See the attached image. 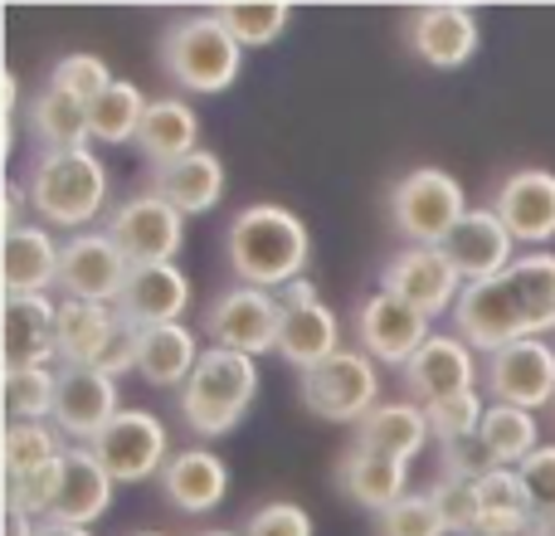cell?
I'll return each mask as SVG.
<instances>
[{"label":"cell","instance_id":"obj_1","mask_svg":"<svg viewBox=\"0 0 555 536\" xmlns=\"http://www.w3.org/2000/svg\"><path fill=\"white\" fill-rule=\"evenodd\" d=\"M453 327L478 356L555 332V254H521L502 278L468 283L453 307Z\"/></svg>","mask_w":555,"mask_h":536},{"label":"cell","instance_id":"obj_2","mask_svg":"<svg viewBox=\"0 0 555 536\" xmlns=\"http://www.w3.org/2000/svg\"><path fill=\"white\" fill-rule=\"evenodd\" d=\"M224 259L244 288L278 293L293 278H302L312 259V234L302 215H293L287 205H244L224 230Z\"/></svg>","mask_w":555,"mask_h":536},{"label":"cell","instance_id":"obj_3","mask_svg":"<svg viewBox=\"0 0 555 536\" xmlns=\"http://www.w3.org/2000/svg\"><path fill=\"white\" fill-rule=\"evenodd\" d=\"M107 166L93 146H78V152H39L35 166L25 171V195L29 210L39 215V225H54V230H74L83 234V225H93L107 205Z\"/></svg>","mask_w":555,"mask_h":536},{"label":"cell","instance_id":"obj_4","mask_svg":"<svg viewBox=\"0 0 555 536\" xmlns=\"http://www.w3.org/2000/svg\"><path fill=\"white\" fill-rule=\"evenodd\" d=\"M254 395H259V361L210 346V352H201L191 381L176 391V410L195 439H224L254 410Z\"/></svg>","mask_w":555,"mask_h":536},{"label":"cell","instance_id":"obj_5","mask_svg":"<svg viewBox=\"0 0 555 536\" xmlns=\"http://www.w3.org/2000/svg\"><path fill=\"white\" fill-rule=\"evenodd\" d=\"M156 64L181 93H224L244 74V44L224 29L215 10H201L166 25Z\"/></svg>","mask_w":555,"mask_h":536},{"label":"cell","instance_id":"obj_6","mask_svg":"<svg viewBox=\"0 0 555 536\" xmlns=\"http://www.w3.org/2000/svg\"><path fill=\"white\" fill-rule=\"evenodd\" d=\"M390 230L400 234L404 244H420V250H439L453 234V225L468 215V195H463V181L443 166H414L410 176L390 186Z\"/></svg>","mask_w":555,"mask_h":536},{"label":"cell","instance_id":"obj_7","mask_svg":"<svg viewBox=\"0 0 555 536\" xmlns=\"http://www.w3.org/2000/svg\"><path fill=\"white\" fill-rule=\"evenodd\" d=\"M302 405L326 424H361L380 405V366L361 346H341L302 375Z\"/></svg>","mask_w":555,"mask_h":536},{"label":"cell","instance_id":"obj_8","mask_svg":"<svg viewBox=\"0 0 555 536\" xmlns=\"http://www.w3.org/2000/svg\"><path fill=\"white\" fill-rule=\"evenodd\" d=\"M201 327H205V336H210L215 346L259 361V356L278 352V327H283V312H278L273 293L234 283V288H224V293L210 297Z\"/></svg>","mask_w":555,"mask_h":536},{"label":"cell","instance_id":"obj_9","mask_svg":"<svg viewBox=\"0 0 555 536\" xmlns=\"http://www.w3.org/2000/svg\"><path fill=\"white\" fill-rule=\"evenodd\" d=\"M113 234V244L122 250V259L132 268L142 264H176L185 244V215L176 205H166L156 191H142L132 201H122L103 225Z\"/></svg>","mask_w":555,"mask_h":536},{"label":"cell","instance_id":"obj_10","mask_svg":"<svg viewBox=\"0 0 555 536\" xmlns=\"http://www.w3.org/2000/svg\"><path fill=\"white\" fill-rule=\"evenodd\" d=\"M482 391L492 405H517L531 414L546 410L555 405V346L537 336V342H512L482 356Z\"/></svg>","mask_w":555,"mask_h":536},{"label":"cell","instance_id":"obj_11","mask_svg":"<svg viewBox=\"0 0 555 536\" xmlns=\"http://www.w3.org/2000/svg\"><path fill=\"white\" fill-rule=\"evenodd\" d=\"M83 449L98 454V463L113 473V483H146L162 478V469L171 463V434L152 410H122Z\"/></svg>","mask_w":555,"mask_h":536},{"label":"cell","instance_id":"obj_12","mask_svg":"<svg viewBox=\"0 0 555 536\" xmlns=\"http://www.w3.org/2000/svg\"><path fill=\"white\" fill-rule=\"evenodd\" d=\"M400 381H404V391L414 395V405L434 410V405L463 400V395L478 391V381H482V356L473 352L463 336L434 332L429 342L414 352V361L400 371Z\"/></svg>","mask_w":555,"mask_h":536},{"label":"cell","instance_id":"obj_13","mask_svg":"<svg viewBox=\"0 0 555 536\" xmlns=\"http://www.w3.org/2000/svg\"><path fill=\"white\" fill-rule=\"evenodd\" d=\"M463 288L468 283L459 278V268L443 259V250L404 244V250H395L380 268V293L400 297V303H410L414 312H424V317L453 312L459 297H463Z\"/></svg>","mask_w":555,"mask_h":536},{"label":"cell","instance_id":"obj_14","mask_svg":"<svg viewBox=\"0 0 555 536\" xmlns=\"http://www.w3.org/2000/svg\"><path fill=\"white\" fill-rule=\"evenodd\" d=\"M117 381L103 366H59V395H54V430L74 444H93L107 424L122 414Z\"/></svg>","mask_w":555,"mask_h":536},{"label":"cell","instance_id":"obj_15","mask_svg":"<svg viewBox=\"0 0 555 536\" xmlns=\"http://www.w3.org/2000/svg\"><path fill=\"white\" fill-rule=\"evenodd\" d=\"M429 336H434L429 317L414 312L410 303H400V297H390V293H371L356 307V342H361V352L371 356L375 366L404 371Z\"/></svg>","mask_w":555,"mask_h":536},{"label":"cell","instance_id":"obj_16","mask_svg":"<svg viewBox=\"0 0 555 536\" xmlns=\"http://www.w3.org/2000/svg\"><path fill=\"white\" fill-rule=\"evenodd\" d=\"M132 264L122 259V250L113 244L107 230H83L64 240V259H59V288L64 297L78 303H117V293L127 288Z\"/></svg>","mask_w":555,"mask_h":536},{"label":"cell","instance_id":"obj_17","mask_svg":"<svg viewBox=\"0 0 555 536\" xmlns=\"http://www.w3.org/2000/svg\"><path fill=\"white\" fill-rule=\"evenodd\" d=\"M439 250H443V259L459 268L463 283H488V278H502L517 264V240H512V230L498 220L492 205H473V210L453 225V234Z\"/></svg>","mask_w":555,"mask_h":536},{"label":"cell","instance_id":"obj_18","mask_svg":"<svg viewBox=\"0 0 555 536\" xmlns=\"http://www.w3.org/2000/svg\"><path fill=\"white\" fill-rule=\"evenodd\" d=\"M404 44L429 68H463L478 54V15L468 5H420L404 15Z\"/></svg>","mask_w":555,"mask_h":536},{"label":"cell","instance_id":"obj_19","mask_svg":"<svg viewBox=\"0 0 555 536\" xmlns=\"http://www.w3.org/2000/svg\"><path fill=\"white\" fill-rule=\"evenodd\" d=\"M113 307L122 317V327H132V332L181 322L185 307H191V278L176 264H142L127 273V288L117 293Z\"/></svg>","mask_w":555,"mask_h":536},{"label":"cell","instance_id":"obj_20","mask_svg":"<svg viewBox=\"0 0 555 536\" xmlns=\"http://www.w3.org/2000/svg\"><path fill=\"white\" fill-rule=\"evenodd\" d=\"M0 356H5V371L49 366L59 356V303H49V293L5 297V307H0Z\"/></svg>","mask_w":555,"mask_h":536},{"label":"cell","instance_id":"obj_21","mask_svg":"<svg viewBox=\"0 0 555 536\" xmlns=\"http://www.w3.org/2000/svg\"><path fill=\"white\" fill-rule=\"evenodd\" d=\"M492 210L512 230L517 244H551L555 240V171L521 166L492 191Z\"/></svg>","mask_w":555,"mask_h":536},{"label":"cell","instance_id":"obj_22","mask_svg":"<svg viewBox=\"0 0 555 536\" xmlns=\"http://www.w3.org/2000/svg\"><path fill=\"white\" fill-rule=\"evenodd\" d=\"M59 259L64 244L44 225H20L0 244V273H5V297H39L59 283Z\"/></svg>","mask_w":555,"mask_h":536},{"label":"cell","instance_id":"obj_23","mask_svg":"<svg viewBox=\"0 0 555 536\" xmlns=\"http://www.w3.org/2000/svg\"><path fill=\"white\" fill-rule=\"evenodd\" d=\"M162 493L176 512H191V518L215 512L224 502V493H230V463L215 449H201V444L181 449L162 469Z\"/></svg>","mask_w":555,"mask_h":536},{"label":"cell","instance_id":"obj_24","mask_svg":"<svg viewBox=\"0 0 555 536\" xmlns=\"http://www.w3.org/2000/svg\"><path fill=\"white\" fill-rule=\"evenodd\" d=\"M429 439H434L429 414L414 400H380L356 424V449L385 454V459H395V463H414L429 449Z\"/></svg>","mask_w":555,"mask_h":536},{"label":"cell","instance_id":"obj_25","mask_svg":"<svg viewBox=\"0 0 555 536\" xmlns=\"http://www.w3.org/2000/svg\"><path fill=\"white\" fill-rule=\"evenodd\" d=\"M336 488L341 498H351L356 508L365 512H390L400 498H410V463H395L385 454H371V449H346L341 463H336Z\"/></svg>","mask_w":555,"mask_h":536},{"label":"cell","instance_id":"obj_26","mask_svg":"<svg viewBox=\"0 0 555 536\" xmlns=\"http://www.w3.org/2000/svg\"><path fill=\"white\" fill-rule=\"evenodd\" d=\"M122 336V317L113 303H59V361L64 366H103L113 342Z\"/></svg>","mask_w":555,"mask_h":536},{"label":"cell","instance_id":"obj_27","mask_svg":"<svg viewBox=\"0 0 555 536\" xmlns=\"http://www.w3.org/2000/svg\"><path fill=\"white\" fill-rule=\"evenodd\" d=\"M152 191L181 215H210L224 201V162L201 146L171 166H152Z\"/></svg>","mask_w":555,"mask_h":536},{"label":"cell","instance_id":"obj_28","mask_svg":"<svg viewBox=\"0 0 555 536\" xmlns=\"http://www.w3.org/2000/svg\"><path fill=\"white\" fill-rule=\"evenodd\" d=\"M195 366H201V346H195V332L185 322L137 332V375L152 391H181Z\"/></svg>","mask_w":555,"mask_h":536},{"label":"cell","instance_id":"obj_29","mask_svg":"<svg viewBox=\"0 0 555 536\" xmlns=\"http://www.w3.org/2000/svg\"><path fill=\"white\" fill-rule=\"evenodd\" d=\"M341 352V317L326 303H307L283 312V327H278V356H283L293 371H312L326 356Z\"/></svg>","mask_w":555,"mask_h":536},{"label":"cell","instance_id":"obj_30","mask_svg":"<svg viewBox=\"0 0 555 536\" xmlns=\"http://www.w3.org/2000/svg\"><path fill=\"white\" fill-rule=\"evenodd\" d=\"M137 146L152 166H171L181 156L201 152V117L185 98H152L142 117V132H137Z\"/></svg>","mask_w":555,"mask_h":536},{"label":"cell","instance_id":"obj_31","mask_svg":"<svg viewBox=\"0 0 555 536\" xmlns=\"http://www.w3.org/2000/svg\"><path fill=\"white\" fill-rule=\"evenodd\" d=\"M541 522L517 469H498L478 483V536H531Z\"/></svg>","mask_w":555,"mask_h":536},{"label":"cell","instance_id":"obj_32","mask_svg":"<svg viewBox=\"0 0 555 536\" xmlns=\"http://www.w3.org/2000/svg\"><path fill=\"white\" fill-rule=\"evenodd\" d=\"M107 508H113V473L98 463L93 449L74 444V449H68L64 498H59V508H54L49 522H64V527H93L98 518H107Z\"/></svg>","mask_w":555,"mask_h":536},{"label":"cell","instance_id":"obj_33","mask_svg":"<svg viewBox=\"0 0 555 536\" xmlns=\"http://www.w3.org/2000/svg\"><path fill=\"white\" fill-rule=\"evenodd\" d=\"M25 127L39 152H78L88 146V107L59 88H39L25 107Z\"/></svg>","mask_w":555,"mask_h":536},{"label":"cell","instance_id":"obj_34","mask_svg":"<svg viewBox=\"0 0 555 536\" xmlns=\"http://www.w3.org/2000/svg\"><path fill=\"white\" fill-rule=\"evenodd\" d=\"M146 103H152V98H146L142 88L127 84V78H117L113 88H103V93L88 103V137L103 142V146L137 142L142 117H146Z\"/></svg>","mask_w":555,"mask_h":536},{"label":"cell","instance_id":"obj_35","mask_svg":"<svg viewBox=\"0 0 555 536\" xmlns=\"http://www.w3.org/2000/svg\"><path fill=\"white\" fill-rule=\"evenodd\" d=\"M482 444L492 449V459L502 469H521L531 454L541 449V424L531 410H517V405H488L482 414Z\"/></svg>","mask_w":555,"mask_h":536},{"label":"cell","instance_id":"obj_36","mask_svg":"<svg viewBox=\"0 0 555 536\" xmlns=\"http://www.w3.org/2000/svg\"><path fill=\"white\" fill-rule=\"evenodd\" d=\"M68 444L54 424H25V420H10L5 424V439H0V463H5V478H25V473L44 469V463L64 459Z\"/></svg>","mask_w":555,"mask_h":536},{"label":"cell","instance_id":"obj_37","mask_svg":"<svg viewBox=\"0 0 555 536\" xmlns=\"http://www.w3.org/2000/svg\"><path fill=\"white\" fill-rule=\"evenodd\" d=\"M54 395H59V371L54 366L5 371V414L10 420L54 424Z\"/></svg>","mask_w":555,"mask_h":536},{"label":"cell","instance_id":"obj_38","mask_svg":"<svg viewBox=\"0 0 555 536\" xmlns=\"http://www.w3.org/2000/svg\"><path fill=\"white\" fill-rule=\"evenodd\" d=\"M68 449H74V444H68ZM64 478H68V454L44 463V469L25 473V478H5V508L25 512V518H35V522H49L59 498H64Z\"/></svg>","mask_w":555,"mask_h":536},{"label":"cell","instance_id":"obj_39","mask_svg":"<svg viewBox=\"0 0 555 536\" xmlns=\"http://www.w3.org/2000/svg\"><path fill=\"white\" fill-rule=\"evenodd\" d=\"M215 15L224 20V29H230L244 49H263L287 29L293 5H283V0H263V5H215Z\"/></svg>","mask_w":555,"mask_h":536},{"label":"cell","instance_id":"obj_40","mask_svg":"<svg viewBox=\"0 0 555 536\" xmlns=\"http://www.w3.org/2000/svg\"><path fill=\"white\" fill-rule=\"evenodd\" d=\"M429 498H434V508H439L449 536H478V483L473 478H449V473H439V478L429 483Z\"/></svg>","mask_w":555,"mask_h":536},{"label":"cell","instance_id":"obj_41","mask_svg":"<svg viewBox=\"0 0 555 536\" xmlns=\"http://www.w3.org/2000/svg\"><path fill=\"white\" fill-rule=\"evenodd\" d=\"M117 78L107 74V64L98 54H64L54 68H49V88H59V93L78 98V103H93L103 88H113Z\"/></svg>","mask_w":555,"mask_h":536},{"label":"cell","instance_id":"obj_42","mask_svg":"<svg viewBox=\"0 0 555 536\" xmlns=\"http://www.w3.org/2000/svg\"><path fill=\"white\" fill-rule=\"evenodd\" d=\"M375 536H449V527H443L429 493H410L390 512L375 518Z\"/></svg>","mask_w":555,"mask_h":536},{"label":"cell","instance_id":"obj_43","mask_svg":"<svg viewBox=\"0 0 555 536\" xmlns=\"http://www.w3.org/2000/svg\"><path fill=\"white\" fill-rule=\"evenodd\" d=\"M429 414V430H434V444H459V439H473V434L482 430V414H488V405H482V395H463V400H449V405H434Z\"/></svg>","mask_w":555,"mask_h":536},{"label":"cell","instance_id":"obj_44","mask_svg":"<svg viewBox=\"0 0 555 536\" xmlns=\"http://www.w3.org/2000/svg\"><path fill=\"white\" fill-rule=\"evenodd\" d=\"M244 536H312V518H307V508L278 498V502H263V508L249 512Z\"/></svg>","mask_w":555,"mask_h":536},{"label":"cell","instance_id":"obj_45","mask_svg":"<svg viewBox=\"0 0 555 536\" xmlns=\"http://www.w3.org/2000/svg\"><path fill=\"white\" fill-rule=\"evenodd\" d=\"M439 459H443V473H449V478H473V483H482L488 473L502 469V463L492 459V449L482 444V434L459 439V444H439Z\"/></svg>","mask_w":555,"mask_h":536},{"label":"cell","instance_id":"obj_46","mask_svg":"<svg viewBox=\"0 0 555 536\" xmlns=\"http://www.w3.org/2000/svg\"><path fill=\"white\" fill-rule=\"evenodd\" d=\"M517 473H521V483H527L541 518H555V444H541Z\"/></svg>","mask_w":555,"mask_h":536},{"label":"cell","instance_id":"obj_47","mask_svg":"<svg viewBox=\"0 0 555 536\" xmlns=\"http://www.w3.org/2000/svg\"><path fill=\"white\" fill-rule=\"evenodd\" d=\"M273 303H278V312H293V307H307V303H322V297H317V288H312V278H293V283L287 288H278L273 293Z\"/></svg>","mask_w":555,"mask_h":536},{"label":"cell","instance_id":"obj_48","mask_svg":"<svg viewBox=\"0 0 555 536\" xmlns=\"http://www.w3.org/2000/svg\"><path fill=\"white\" fill-rule=\"evenodd\" d=\"M29 210V195H25V181H5V205H0V225H5V234L10 230H20V215Z\"/></svg>","mask_w":555,"mask_h":536},{"label":"cell","instance_id":"obj_49","mask_svg":"<svg viewBox=\"0 0 555 536\" xmlns=\"http://www.w3.org/2000/svg\"><path fill=\"white\" fill-rule=\"evenodd\" d=\"M5 536H39V522L25 518V512L5 508Z\"/></svg>","mask_w":555,"mask_h":536},{"label":"cell","instance_id":"obj_50","mask_svg":"<svg viewBox=\"0 0 555 536\" xmlns=\"http://www.w3.org/2000/svg\"><path fill=\"white\" fill-rule=\"evenodd\" d=\"M39 536H93L88 527H64V522H39Z\"/></svg>","mask_w":555,"mask_h":536},{"label":"cell","instance_id":"obj_51","mask_svg":"<svg viewBox=\"0 0 555 536\" xmlns=\"http://www.w3.org/2000/svg\"><path fill=\"white\" fill-rule=\"evenodd\" d=\"M531 536H555V518H541V522H537V532H531Z\"/></svg>","mask_w":555,"mask_h":536},{"label":"cell","instance_id":"obj_52","mask_svg":"<svg viewBox=\"0 0 555 536\" xmlns=\"http://www.w3.org/2000/svg\"><path fill=\"white\" fill-rule=\"evenodd\" d=\"M201 536H244V532H201Z\"/></svg>","mask_w":555,"mask_h":536},{"label":"cell","instance_id":"obj_53","mask_svg":"<svg viewBox=\"0 0 555 536\" xmlns=\"http://www.w3.org/2000/svg\"><path fill=\"white\" fill-rule=\"evenodd\" d=\"M132 536H166V532H132Z\"/></svg>","mask_w":555,"mask_h":536},{"label":"cell","instance_id":"obj_54","mask_svg":"<svg viewBox=\"0 0 555 536\" xmlns=\"http://www.w3.org/2000/svg\"><path fill=\"white\" fill-rule=\"evenodd\" d=\"M551 414H555V405H551Z\"/></svg>","mask_w":555,"mask_h":536}]
</instances>
